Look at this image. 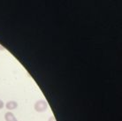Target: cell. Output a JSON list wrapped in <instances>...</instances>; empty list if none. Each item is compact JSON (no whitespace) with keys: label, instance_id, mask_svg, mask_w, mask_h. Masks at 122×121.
Segmentation results:
<instances>
[{"label":"cell","instance_id":"cell-2","mask_svg":"<svg viewBox=\"0 0 122 121\" xmlns=\"http://www.w3.org/2000/svg\"><path fill=\"white\" fill-rule=\"evenodd\" d=\"M5 108L7 110L12 111V110L16 109V108L18 107V103L15 102V101H9V102H7V103L5 104Z\"/></svg>","mask_w":122,"mask_h":121},{"label":"cell","instance_id":"cell-6","mask_svg":"<svg viewBox=\"0 0 122 121\" xmlns=\"http://www.w3.org/2000/svg\"><path fill=\"white\" fill-rule=\"evenodd\" d=\"M5 50V48H4L3 46L0 44V50Z\"/></svg>","mask_w":122,"mask_h":121},{"label":"cell","instance_id":"cell-4","mask_svg":"<svg viewBox=\"0 0 122 121\" xmlns=\"http://www.w3.org/2000/svg\"><path fill=\"white\" fill-rule=\"evenodd\" d=\"M4 107H5V103H4V102L2 100H0V110L3 109Z\"/></svg>","mask_w":122,"mask_h":121},{"label":"cell","instance_id":"cell-3","mask_svg":"<svg viewBox=\"0 0 122 121\" xmlns=\"http://www.w3.org/2000/svg\"><path fill=\"white\" fill-rule=\"evenodd\" d=\"M5 121H18L15 115L11 111L6 112L5 114Z\"/></svg>","mask_w":122,"mask_h":121},{"label":"cell","instance_id":"cell-1","mask_svg":"<svg viewBox=\"0 0 122 121\" xmlns=\"http://www.w3.org/2000/svg\"><path fill=\"white\" fill-rule=\"evenodd\" d=\"M34 108L37 112H43L48 108V103L45 100H38L37 102H36Z\"/></svg>","mask_w":122,"mask_h":121},{"label":"cell","instance_id":"cell-5","mask_svg":"<svg viewBox=\"0 0 122 121\" xmlns=\"http://www.w3.org/2000/svg\"><path fill=\"white\" fill-rule=\"evenodd\" d=\"M48 121H56V119L54 118V117H53V116H51V117L49 118V120H48Z\"/></svg>","mask_w":122,"mask_h":121}]
</instances>
